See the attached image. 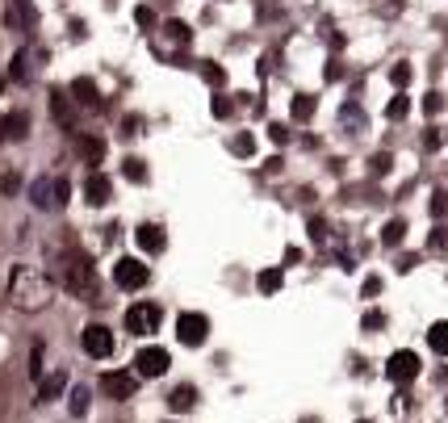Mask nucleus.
Instances as JSON below:
<instances>
[{"mask_svg":"<svg viewBox=\"0 0 448 423\" xmlns=\"http://www.w3.org/2000/svg\"><path fill=\"white\" fill-rule=\"evenodd\" d=\"M59 281H63V289L75 294L80 302H96V298H101L96 264H92V256L80 252V248H67V252H63V260H59Z\"/></svg>","mask_w":448,"mask_h":423,"instance_id":"f257e3e1","label":"nucleus"},{"mask_svg":"<svg viewBox=\"0 0 448 423\" xmlns=\"http://www.w3.org/2000/svg\"><path fill=\"white\" fill-rule=\"evenodd\" d=\"M13 298H17V306H25V310H38V306H46L50 302V281L38 273V268H13Z\"/></svg>","mask_w":448,"mask_h":423,"instance_id":"f03ea898","label":"nucleus"},{"mask_svg":"<svg viewBox=\"0 0 448 423\" xmlns=\"http://www.w3.org/2000/svg\"><path fill=\"white\" fill-rule=\"evenodd\" d=\"M159 319H164V310H159L155 302H138V306L126 310V331H130V336H151V331L159 327Z\"/></svg>","mask_w":448,"mask_h":423,"instance_id":"7ed1b4c3","label":"nucleus"},{"mask_svg":"<svg viewBox=\"0 0 448 423\" xmlns=\"http://www.w3.org/2000/svg\"><path fill=\"white\" fill-rule=\"evenodd\" d=\"M176 336H180V344L201 348V344L210 340V319H205V315H197V310H185V315L176 319Z\"/></svg>","mask_w":448,"mask_h":423,"instance_id":"20e7f679","label":"nucleus"},{"mask_svg":"<svg viewBox=\"0 0 448 423\" xmlns=\"http://www.w3.org/2000/svg\"><path fill=\"white\" fill-rule=\"evenodd\" d=\"M113 281H117L122 289H143V285L151 281V273H147V264H143V260L122 256V260L113 264Z\"/></svg>","mask_w":448,"mask_h":423,"instance_id":"39448f33","label":"nucleus"},{"mask_svg":"<svg viewBox=\"0 0 448 423\" xmlns=\"http://www.w3.org/2000/svg\"><path fill=\"white\" fill-rule=\"evenodd\" d=\"M101 390H105L109 399L126 403V399H134V390H138V378H134L130 369H109V373L101 378Z\"/></svg>","mask_w":448,"mask_h":423,"instance_id":"423d86ee","label":"nucleus"},{"mask_svg":"<svg viewBox=\"0 0 448 423\" xmlns=\"http://www.w3.org/2000/svg\"><path fill=\"white\" fill-rule=\"evenodd\" d=\"M80 344H84V352H88L92 361H105V357L113 352V336H109V327H101V323H88L84 336H80Z\"/></svg>","mask_w":448,"mask_h":423,"instance_id":"0eeeda50","label":"nucleus"},{"mask_svg":"<svg viewBox=\"0 0 448 423\" xmlns=\"http://www.w3.org/2000/svg\"><path fill=\"white\" fill-rule=\"evenodd\" d=\"M386 378H390V382H398V386L415 382V378H419V357H415V352H394V357H390V365H386Z\"/></svg>","mask_w":448,"mask_h":423,"instance_id":"6e6552de","label":"nucleus"},{"mask_svg":"<svg viewBox=\"0 0 448 423\" xmlns=\"http://www.w3.org/2000/svg\"><path fill=\"white\" fill-rule=\"evenodd\" d=\"M168 365H172V357H168L164 348H143V352L134 357V369H138V378H159Z\"/></svg>","mask_w":448,"mask_h":423,"instance_id":"1a4fd4ad","label":"nucleus"},{"mask_svg":"<svg viewBox=\"0 0 448 423\" xmlns=\"http://www.w3.org/2000/svg\"><path fill=\"white\" fill-rule=\"evenodd\" d=\"M134 239H138V248H143V252H151V256L168 248V235H164V227H155V222H143V227L134 231Z\"/></svg>","mask_w":448,"mask_h":423,"instance_id":"9d476101","label":"nucleus"},{"mask_svg":"<svg viewBox=\"0 0 448 423\" xmlns=\"http://www.w3.org/2000/svg\"><path fill=\"white\" fill-rule=\"evenodd\" d=\"M84 197H88L92 206H105V201L113 197V185H109V176H105V172H92V176L84 180Z\"/></svg>","mask_w":448,"mask_h":423,"instance_id":"9b49d317","label":"nucleus"},{"mask_svg":"<svg viewBox=\"0 0 448 423\" xmlns=\"http://www.w3.org/2000/svg\"><path fill=\"white\" fill-rule=\"evenodd\" d=\"M71 96L80 101V105H88V109H101V88L88 80V76H80V80H71Z\"/></svg>","mask_w":448,"mask_h":423,"instance_id":"f8f14e48","label":"nucleus"},{"mask_svg":"<svg viewBox=\"0 0 448 423\" xmlns=\"http://www.w3.org/2000/svg\"><path fill=\"white\" fill-rule=\"evenodd\" d=\"M29 201H34L38 210H55V206H59V201H55V180L38 176V180L29 185Z\"/></svg>","mask_w":448,"mask_h":423,"instance_id":"ddd939ff","label":"nucleus"},{"mask_svg":"<svg viewBox=\"0 0 448 423\" xmlns=\"http://www.w3.org/2000/svg\"><path fill=\"white\" fill-rule=\"evenodd\" d=\"M34 17H38V13H34L29 0H8V25H13V29H29Z\"/></svg>","mask_w":448,"mask_h":423,"instance_id":"4468645a","label":"nucleus"},{"mask_svg":"<svg viewBox=\"0 0 448 423\" xmlns=\"http://www.w3.org/2000/svg\"><path fill=\"white\" fill-rule=\"evenodd\" d=\"M75 147H80V155H84L88 164H101V159H105V138H101V134H80Z\"/></svg>","mask_w":448,"mask_h":423,"instance_id":"2eb2a0df","label":"nucleus"},{"mask_svg":"<svg viewBox=\"0 0 448 423\" xmlns=\"http://www.w3.org/2000/svg\"><path fill=\"white\" fill-rule=\"evenodd\" d=\"M25 134H29V117H25V113L0 117V138H25Z\"/></svg>","mask_w":448,"mask_h":423,"instance_id":"dca6fc26","label":"nucleus"},{"mask_svg":"<svg viewBox=\"0 0 448 423\" xmlns=\"http://www.w3.org/2000/svg\"><path fill=\"white\" fill-rule=\"evenodd\" d=\"M63 386H67V378H63V373H50V378H42V382H38V403H50V399H59V394H63Z\"/></svg>","mask_w":448,"mask_h":423,"instance_id":"f3484780","label":"nucleus"},{"mask_svg":"<svg viewBox=\"0 0 448 423\" xmlns=\"http://www.w3.org/2000/svg\"><path fill=\"white\" fill-rule=\"evenodd\" d=\"M50 113H55V122L71 126V101H67V92H63V88H55V92H50Z\"/></svg>","mask_w":448,"mask_h":423,"instance_id":"a211bd4d","label":"nucleus"},{"mask_svg":"<svg viewBox=\"0 0 448 423\" xmlns=\"http://www.w3.org/2000/svg\"><path fill=\"white\" fill-rule=\"evenodd\" d=\"M340 122L356 134V130H365V122H369V117L361 113V105H356V101H348V105H344V113H340Z\"/></svg>","mask_w":448,"mask_h":423,"instance_id":"6ab92c4d","label":"nucleus"},{"mask_svg":"<svg viewBox=\"0 0 448 423\" xmlns=\"http://www.w3.org/2000/svg\"><path fill=\"white\" fill-rule=\"evenodd\" d=\"M428 344H432V352L448 357V319H445V323H432V331H428Z\"/></svg>","mask_w":448,"mask_h":423,"instance_id":"aec40b11","label":"nucleus"},{"mask_svg":"<svg viewBox=\"0 0 448 423\" xmlns=\"http://www.w3.org/2000/svg\"><path fill=\"white\" fill-rule=\"evenodd\" d=\"M403 235H407V222H403V218H390V222L382 227V243H386V248L403 243Z\"/></svg>","mask_w":448,"mask_h":423,"instance_id":"412c9836","label":"nucleus"},{"mask_svg":"<svg viewBox=\"0 0 448 423\" xmlns=\"http://www.w3.org/2000/svg\"><path fill=\"white\" fill-rule=\"evenodd\" d=\"M168 403H172V411H189V407L197 403V390H193V386H176Z\"/></svg>","mask_w":448,"mask_h":423,"instance_id":"4be33fe9","label":"nucleus"},{"mask_svg":"<svg viewBox=\"0 0 448 423\" xmlns=\"http://www.w3.org/2000/svg\"><path fill=\"white\" fill-rule=\"evenodd\" d=\"M122 172H126V180H134V185H143V180H147V164H143V159H134V155H126V159H122Z\"/></svg>","mask_w":448,"mask_h":423,"instance_id":"5701e85b","label":"nucleus"},{"mask_svg":"<svg viewBox=\"0 0 448 423\" xmlns=\"http://www.w3.org/2000/svg\"><path fill=\"white\" fill-rule=\"evenodd\" d=\"M294 117H298V122H310V117H315V96H310V92L294 96Z\"/></svg>","mask_w":448,"mask_h":423,"instance_id":"b1692460","label":"nucleus"},{"mask_svg":"<svg viewBox=\"0 0 448 423\" xmlns=\"http://www.w3.org/2000/svg\"><path fill=\"white\" fill-rule=\"evenodd\" d=\"M281 281H285V277H281V268H264V273L256 277V285H260L264 294H277V289H281Z\"/></svg>","mask_w":448,"mask_h":423,"instance_id":"393cba45","label":"nucleus"},{"mask_svg":"<svg viewBox=\"0 0 448 423\" xmlns=\"http://www.w3.org/2000/svg\"><path fill=\"white\" fill-rule=\"evenodd\" d=\"M88 403H92L88 386H75V390H71V415H88Z\"/></svg>","mask_w":448,"mask_h":423,"instance_id":"a878e982","label":"nucleus"},{"mask_svg":"<svg viewBox=\"0 0 448 423\" xmlns=\"http://www.w3.org/2000/svg\"><path fill=\"white\" fill-rule=\"evenodd\" d=\"M386 113H390V117H394V122H403V117H407V113H411V101H407V96H403V92H398V96H394V101H390V105H386Z\"/></svg>","mask_w":448,"mask_h":423,"instance_id":"bb28decb","label":"nucleus"},{"mask_svg":"<svg viewBox=\"0 0 448 423\" xmlns=\"http://www.w3.org/2000/svg\"><path fill=\"white\" fill-rule=\"evenodd\" d=\"M164 34H168L172 42H189V25H185V21H168V25H164Z\"/></svg>","mask_w":448,"mask_h":423,"instance_id":"cd10ccee","label":"nucleus"},{"mask_svg":"<svg viewBox=\"0 0 448 423\" xmlns=\"http://www.w3.org/2000/svg\"><path fill=\"white\" fill-rule=\"evenodd\" d=\"M390 80H394L398 88H407V84H411V63H394V67H390Z\"/></svg>","mask_w":448,"mask_h":423,"instance_id":"c85d7f7f","label":"nucleus"},{"mask_svg":"<svg viewBox=\"0 0 448 423\" xmlns=\"http://www.w3.org/2000/svg\"><path fill=\"white\" fill-rule=\"evenodd\" d=\"M390 164H394V159H390L386 151H377V155L369 159V172H373V176H386V172H390Z\"/></svg>","mask_w":448,"mask_h":423,"instance_id":"c756f323","label":"nucleus"},{"mask_svg":"<svg viewBox=\"0 0 448 423\" xmlns=\"http://www.w3.org/2000/svg\"><path fill=\"white\" fill-rule=\"evenodd\" d=\"M428 210H432V218H448V193H432Z\"/></svg>","mask_w":448,"mask_h":423,"instance_id":"7c9ffc66","label":"nucleus"},{"mask_svg":"<svg viewBox=\"0 0 448 423\" xmlns=\"http://www.w3.org/2000/svg\"><path fill=\"white\" fill-rule=\"evenodd\" d=\"M25 63H29V55H25V50H17V55H13V80H25V76H29V67H25Z\"/></svg>","mask_w":448,"mask_h":423,"instance_id":"2f4dec72","label":"nucleus"},{"mask_svg":"<svg viewBox=\"0 0 448 423\" xmlns=\"http://www.w3.org/2000/svg\"><path fill=\"white\" fill-rule=\"evenodd\" d=\"M440 109H445V96H440V92H428V96H424V113H428V117H436Z\"/></svg>","mask_w":448,"mask_h":423,"instance_id":"473e14b6","label":"nucleus"},{"mask_svg":"<svg viewBox=\"0 0 448 423\" xmlns=\"http://www.w3.org/2000/svg\"><path fill=\"white\" fill-rule=\"evenodd\" d=\"M231 147H235V155H252V151H256V138H252V134H235Z\"/></svg>","mask_w":448,"mask_h":423,"instance_id":"72a5a7b5","label":"nucleus"},{"mask_svg":"<svg viewBox=\"0 0 448 423\" xmlns=\"http://www.w3.org/2000/svg\"><path fill=\"white\" fill-rule=\"evenodd\" d=\"M310 239H315V243H323V239H327V218H319V214L310 218Z\"/></svg>","mask_w":448,"mask_h":423,"instance_id":"f704fd0d","label":"nucleus"},{"mask_svg":"<svg viewBox=\"0 0 448 423\" xmlns=\"http://www.w3.org/2000/svg\"><path fill=\"white\" fill-rule=\"evenodd\" d=\"M201 76H205V84H222V67L218 63H201Z\"/></svg>","mask_w":448,"mask_h":423,"instance_id":"c9c22d12","label":"nucleus"},{"mask_svg":"<svg viewBox=\"0 0 448 423\" xmlns=\"http://www.w3.org/2000/svg\"><path fill=\"white\" fill-rule=\"evenodd\" d=\"M428 248H436V252H448V231H445V227H440V231L428 239Z\"/></svg>","mask_w":448,"mask_h":423,"instance_id":"e433bc0d","label":"nucleus"},{"mask_svg":"<svg viewBox=\"0 0 448 423\" xmlns=\"http://www.w3.org/2000/svg\"><path fill=\"white\" fill-rule=\"evenodd\" d=\"M134 21H138V25H155V13H151L147 4H138V8H134Z\"/></svg>","mask_w":448,"mask_h":423,"instance_id":"4c0bfd02","label":"nucleus"},{"mask_svg":"<svg viewBox=\"0 0 448 423\" xmlns=\"http://www.w3.org/2000/svg\"><path fill=\"white\" fill-rule=\"evenodd\" d=\"M17 185H21L17 172H4V176H0V193H17Z\"/></svg>","mask_w":448,"mask_h":423,"instance_id":"58836bf2","label":"nucleus"},{"mask_svg":"<svg viewBox=\"0 0 448 423\" xmlns=\"http://www.w3.org/2000/svg\"><path fill=\"white\" fill-rule=\"evenodd\" d=\"M365 327H369V331L386 327V315H382V310H369V315H365Z\"/></svg>","mask_w":448,"mask_h":423,"instance_id":"ea45409f","label":"nucleus"},{"mask_svg":"<svg viewBox=\"0 0 448 423\" xmlns=\"http://www.w3.org/2000/svg\"><path fill=\"white\" fill-rule=\"evenodd\" d=\"M210 109H214V117H226V113H231V101H226V96H214Z\"/></svg>","mask_w":448,"mask_h":423,"instance_id":"a19ab883","label":"nucleus"},{"mask_svg":"<svg viewBox=\"0 0 448 423\" xmlns=\"http://www.w3.org/2000/svg\"><path fill=\"white\" fill-rule=\"evenodd\" d=\"M268 134H273V143H289V130H285L281 122H273V126H268Z\"/></svg>","mask_w":448,"mask_h":423,"instance_id":"79ce46f5","label":"nucleus"},{"mask_svg":"<svg viewBox=\"0 0 448 423\" xmlns=\"http://www.w3.org/2000/svg\"><path fill=\"white\" fill-rule=\"evenodd\" d=\"M67 193H71V185H67V180H63V176H59V180H55V201H59V206H63V201H67Z\"/></svg>","mask_w":448,"mask_h":423,"instance_id":"37998d69","label":"nucleus"},{"mask_svg":"<svg viewBox=\"0 0 448 423\" xmlns=\"http://www.w3.org/2000/svg\"><path fill=\"white\" fill-rule=\"evenodd\" d=\"M323 76H327V80H344V67H340V63H327Z\"/></svg>","mask_w":448,"mask_h":423,"instance_id":"c03bdc74","label":"nucleus"},{"mask_svg":"<svg viewBox=\"0 0 448 423\" xmlns=\"http://www.w3.org/2000/svg\"><path fill=\"white\" fill-rule=\"evenodd\" d=\"M122 134H138V117H126V122H122Z\"/></svg>","mask_w":448,"mask_h":423,"instance_id":"a18cd8bd","label":"nucleus"},{"mask_svg":"<svg viewBox=\"0 0 448 423\" xmlns=\"http://www.w3.org/2000/svg\"><path fill=\"white\" fill-rule=\"evenodd\" d=\"M415 264H419V256H403V260H398V268H403V273H411Z\"/></svg>","mask_w":448,"mask_h":423,"instance_id":"49530a36","label":"nucleus"},{"mask_svg":"<svg viewBox=\"0 0 448 423\" xmlns=\"http://www.w3.org/2000/svg\"><path fill=\"white\" fill-rule=\"evenodd\" d=\"M365 294H369V298H373V294H382V281H377V277H369V281H365Z\"/></svg>","mask_w":448,"mask_h":423,"instance_id":"de8ad7c7","label":"nucleus"},{"mask_svg":"<svg viewBox=\"0 0 448 423\" xmlns=\"http://www.w3.org/2000/svg\"><path fill=\"white\" fill-rule=\"evenodd\" d=\"M0 88H4V84H0Z\"/></svg>","mask_w":448,"mask_h":423,"instance_id":"09e8293b","label":"nucleus"}]
</instances>
